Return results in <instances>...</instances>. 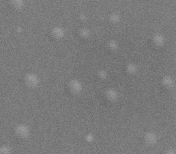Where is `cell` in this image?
Listing matches in <instances>:
<instances>
[{
	"mask_svg": "<svg viewBox=\"0 0 176 154\" xmlns=\"http://www.w3.org/2000/svg\"><path fill=\"white\" fill-rule=\"evenodd\" d=\"M25 82L27 87L35 88L40 84V78L36 73H29L25 77Z\"/></svg>",
	"mask_w": 176,
	"mask_h": 154,
	"instance_id": "1",
	"label": "cell"
},
{
	"mask_svg": "<svg viewBox=\"0 0 176 154\" xmlns=\"http://www.w3.org/2000/svg\"><path fill=\"white\" fill-rule=\"evenodd\" d=\"M15 134L19 138L25 139L28 138L30 134V129L25 124H19L15 127Z\"/></svg>",
	"mask_w": 176,
	"mask_h": 154,
	"instance_id": "2",
	"label": "cell"
},
{
	"mask_svg": "<svg viewBox=\"0 0 176 154\" xmlns=\"http://www.w3.org/2000/svg\"><path fill=\"white\" fill-rule=\"evenodd\" d=\"M68 87L70 92L74 95H78L83 91V84L77 79H73L68 83Z\"/></svg>",
	"mask_w": 176,
	"mask_h": 154,
	"instance_id": "3",
	"label": "cell"
},
{
	"mask_svg": "<svg viewBox=\"0 0 176 154\" xmlns=\"http://www.w3.org/2000/svg\"><path fill=\"white\" fill-rule=\"evenodd\" d=\"M144 140L148 145H154L158 140L157 135L154 132H148L144 136Z\"/></svg>",
	"mask_w": 176,
	"mask_h": 154,
	"instance_id": "4",
	"label": "cell"
},
{
	"mask_svg": "<svg viewBox=\"0 0 176 154\" xmlns=\"http://www.w3.org/2000/svg\"><path fill=\"white\" fill-rule=\"evenodd\" d=\"M51 34L56 39H62L65 36V30L61 26H56L51 30Z\"/></svg>",
	"mask_w": 176,
	"mask_h": 154,
	"instance_id": "5",
	"label": "cell"
},
{
	"mask_svg": "<svg viewBox=\"0 0 176 154\" xmlns=\"http://www.w3.org/2000/svg\"><path fill=\"white\" fill-rule=\"evenodd\" d=\"M152 42L157 47H162L165 43V37L162 34L156 33L152 37Z\"/></svg>",
	"mask_w": 176,
	"mask_h": 154,
	"instance_id": "6",
	"label": "cell"
},
{
	"mask_svg": "<svg viewBox=\"0 0 176 154\" xmlns=\"http://www.w3.org/2000/svg\"><path fill=\"white\" fill-rule=\"evenodd\" d=\"M105 96L108 100L111 101V102H115L118 98L119 95L116 90L111 88V89H108L106 91Z\"/></svg>",
	"mask_w": 176,
	"mask_h": 154,
	"instance_id": "7",
	"label": "cell"
},
{
	"mask_svg": "<svg viewBox=\"0 0 176 154\" xmlns=\"http://www.w3.org/2000/svg\"><path fill=\"white\" fill-rule=\"evenodd\" d=\"M162 84L167 89H172L175 85V81L171 76H166L162 79Z\"/></svg>",
	"mask_w": 176,
	"mask_h": 154,
	"instance_id": "8",
	"label": "cell"
},
{
	"mask_svg": "<svg viewBox=\"0 0 176 154\" xmlns=\"http://www.w3.org/2000/svg\"><path fill=\"white\" fill-rule=\"evenodd\" d=\"M126 69L128 73L133 75L137 72V71H138V67H137L136 64L133 63V62H130V63H128L127 66H126Z\"/></svg>",
	"mask_w": 176,
	"mask_h": 154,
	"instance_id": "9",
	"label": "cell"
},
{
	"mask_svg": "<svg viewBox=\"0 0 176 154\" xmlns=\"http://www.w3.org/2000/svg\"><path fill=\"white\" fill-rule=\"evenodd\" d=\"M79 34L81 37L83 38H89V36L91 35L90 30H89V29L86 28V27H82V28H81L79 32Z\"/></svg>",
	"mask_w": 176,
	"mask_h": 154,
	"instance_id": "10",
	"label": "cell"
},
{
	"mask_svg": "<svg viewBox=\"0 0 176 154\" xmlns=\"http://www.w3.org/2000/svg\"><path fill=\"white\" fill-rule=\"evenodd\" d=\"M108 47L109 49H111V51H116L117 49L119 48V44L117 43V41H115L114 39H111L107 43Z\"/></svg>",
	"mask_w": 176,
	"mask_h": 154,
	"instance_id": "11",
	"label": "cell"
},
{
	"mask_svg": "<svg viewBox=\"0 0 176 154\" xmlns=\"http://www.w3.org/2000/svg\"><path fill=\"white\" fill-rule=\"evenodd\" d=\"M121 20V16L119 14L116 13V12H113V13L111 14L109 16V21L112 23H118Z\"/></svg>",
	"mask_w": 176,
	"mask_h": 154,
	"instance_id": "12",
	"label": "cell"
},
{
	"mask_svg": "<svg viewBox=\"0 0 176 154\" xmlns=\"http://www.w3.org/2000/svg\"><path fill=\"white\" fill-rule=\"evenodd\" d=\"M12 4L14 5V7L16 9H21L24 7L25 3L22 0H14L12 2Z\"/></svg>",
	"mask_w": 176,
	"mask_h": 154,
	"instance_id": "13",
	"label": "cell"
},
{
	"mask_svg": "<svg viewBox=\"0 0 176 154\" xmlns=\"http://www.w3.org/2000/svg\"><path fill=\"white\" fill-rule=\"evenodd\" d=\"M98 78L101 80H105L108 77V73L107 71L101 69V70L98 71Z\"/></svg>",
	"mask_w": 176,
	"mask_h": 154,
	"instance_id": "14",
	"label": "cell"
},
{
	"mask_svg": "<svg viewBox=\"0 0 176 154\" xmlns=\"http://www.w3.org/2000/svg\"><path fill=\"white\" fill-rule=\"evenodd\" d=\"M11 151H12L11 148L7 145H3L0 148V152L3 154H8L11 153Z\"/></svg>",
	"mask_w": 176,
	"mask_h": 154,
	"instance_id": "15",
	"label": "cell"
},
{
	"mask_svg": "<svg viewBox=\"0 0 176 154\" xmlns=\"http://www.w3.org/2000/svg\"><path fill=\"white\" fill-rule=\"evenodd\" d=\"M85 139L87 142H89V143H91V142H92L94 140V136H93L92 134L89 133L85 136Z\"/></svg>",
	"mask_w": 176,
	"mask_h": 154,
	"instance_id": "16",
	"label": "cell"
},
{
	"mask_svg": "<svg viewBox=\"0 0 176 154\" xmlns=\"http://www.w3.org/2000/svg\"><path fill=\"white\" fill-rule=\"evenodd\" d=\"M79 19H80L81 21H86V20H87V17L85 14H81L80 16H79Z\"/></svg>",
	"mask_w": 176,
	"mask_h": 154,
	"instance_id": "17",
	"label": "cell"
},
{
	"mask_svg": "<svg viewBox=\"0 0 176 154\" xmlns=\"http://www.w3.org/2000/svg\"><path fill=\"white\" fill-rule=\"evenodd\" d=\"M167 153L168 154H173L174 153H175V150L171 148V149H168V151H167Z\"/></svg>",
	"mask_w": 176,
	"mask_h": 154,
	"instance_id": "18",
	"label": "cell"
},
{
	"mask_svg": "<svg viewBox=\"0 0 176 154\" xmlns=\"http://www.w3.org/2000/svg\"><path fill=\"white\" fill-rule=\"evenodd\" d=\"M16 31H17L18 33H21V32H23V29H22L20 26H19V27H16Z\"/></svg>",
	"mask_w": 176,
	"mask_h": 154,
	"instance_id": "19",
	"label": "cell"
}]
</instances>
